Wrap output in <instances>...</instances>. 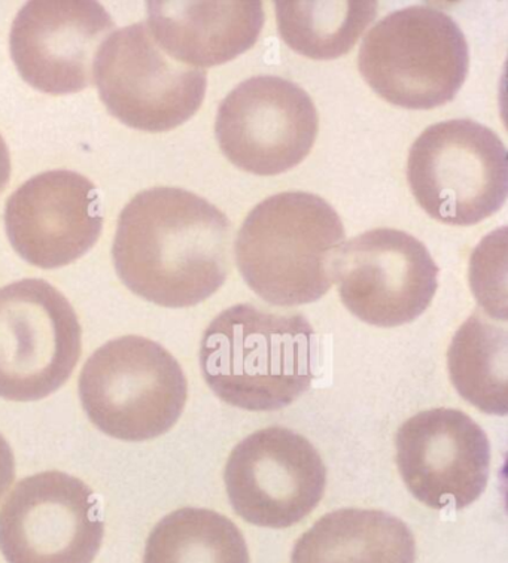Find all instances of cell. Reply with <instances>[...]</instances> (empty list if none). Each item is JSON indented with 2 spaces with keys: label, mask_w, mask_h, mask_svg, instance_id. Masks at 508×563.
Segmentation results:
<instances>
[{
  "label": "cell",
  "mask_w": 508,
  "mask_h": 563,
  "mask_svg": "<svg viewBox=\"0 0 508 563\" xmlns=\"http://www.w3.org/2000/svg\"><path fill=\"white\" fill-rule=\"evenodd\" d=\"M396 448L407 489L435 510L472 506L488 485V435L460 410L432 409L413 416L398 430Z\"/></svg>",
  "instance_id": "obj_13"
},
{
  "label": "cell",
  "mask_w": 508,
  "mask_h": 563,
  "mask_svg": "<svg viewBox=\"0 0 508 563\" xmlns=\"http://www.w3.org/2000/svg\"><path fill=\"white\" fill-rule=\"evenodd\" d=\"M103 536L95 492L66 473L23 478L0 510V552L8 563H92Z\"/></svg>",
  "instance_id": "obj_9"
},
{
  "label": "cell",
  "mask_w": 508,
  "mask_h": 563,
  "mask_svg": "<svg viewBox=\"0 0 508 563\" xmlns=\"http://www.w3.org/2000/svg\"><path fill=\"white\" fill-rule=\"evenodd\" d=\"M333 280L351 313L368 325H406L430 308L439 267L422 242L401 230H369L344 242Z\"/></svg>",
  "instance_id": "obj_10"
},
{
  "label": "cell",
  "mask_w": 508,
  "mask_h": 563,
  "mask_svg": "<svg viewBox=\"0 0 508 563\" xmlns=\"http://www.w3.org/2000/svg\"><path fill=\"white\" fill-rule=\"evenodd\" d=\"M360 73L389 103L432 109L455 99L470 69L467 40L434 7H409L382 19L361 44Z\"/></svg>",
  "instance_id": "obj_5"
},
{
  "label": "cell",
  "mask_w": 508,
  "mask_h": 563,
  "mask_svg": "<svg viewBox=\"0 0 508 563\" xmlns=\"http://www.w3.org/2000/svg\"><path fill=\"white\" fill-rule=\"evenodd\" d=\"M231 507L246 522L284 529L321 503L327 468L317 449L287 428H266L236 445L225 466Z\"/></svg>",
  "instance_id": "obj_12"
},
{
  "label": "cell",
  "mask_w": 508,
  "mask_h": 563,
  "mask_svg": "<svg viewBox=\"0 0 508 563\" xmlns=\"http://www.w3.org/2000/svg\"><path fill=\"white\" fill-rule=\"evenodd\" d=\"M11 176V157L10 150L3 141L2 134H0V195L5 190L8 180Z\"/></svg>",
  "instance_id": "obj_22"
},
{
  "label": "cell",
  "mask_w": 508,
  "mask_h": 563,
  "mask_svg": "<svg viewBox=\"0 0 508 563\" xmlns=\"http://www.w3.org/2000/svg\"><path fill=\"white\" fill-rule=\"evenodd\" d=\"M231 222L183 188L139 192L119 218L113 266L125 287L163 308H191L225 284Z\"/></svg>",
  "instance_id": "obj_1"
},
{
  "label": "cell",
  "mask_w": 508,
  "mask_h": 563,
  "mask_svg": "<svg viewBox=\"0 0 508 563\" xmlns=\"http://www.w3.org/2000/svg\"><path fill=\"white\" fill-rule=\"evenodd\" d=\"M449 372L457 393L488 415L508 413V334L506 327L474 312L449 349Z\"/></svg>",
  "instance_id": "obj_18"
},
{
  "label": "cell",
  "mask_w": 508,
  "mask_h": 563,
  "mask_svg": "<svg viewBox=\"0 0 508 563\" xmlns=\"http://www.w3.org/2000/svg\"><path fill=\"white\" fill-rule=\"evenodd\" d=\"M407 180L416 201L434 220L477 224L506 203L507 150L494 130L476 121H443L411 145Z\"/></svg>",
  "instance_id": "obj_6"
},
{
  "label": "cell",
  "mask_w": 508,
  "mask_h": 563,
  "mask_svg": "<svg viewBox=\"0 0 508 563\" xmlns=\"http://www.w3.org/2000/svg\"><path fill=\"white\" fill-rule=\"evenodd\" d=\"M144 563H250L236 525L208 508H180L146 540Z\"/></svg>",
  "instance_id": "obj_20"
},
{
  "label": "cell",
  "mask_w": 508,
  "mask_h": 563,
  "mask_svg": "<svg viewBox=\"0 0 508 563\" xmlns=\"http://www.w3.org/2000/svg\"><path fill=\"white\" fill-rule=\"evenodd\" d=\"M5 229L16 254L32 266H69L102 234L98 188L73 170L33 176L8 199Z\"/></svg>",
  "instance_id": "obj_14"
},
{
  "label": "cell",
  "mask_w": 508,
  "mask_h": 563,
  "mask_svg": "<svg viewBox=\"0 0 508 563\" xmlns=\"http://www.w3.org/2000/svg\"><path fill=\"white\" fill-rule=\"evenodd\" d=\"M78 393L92 426L112 439L139 443L175 427L188 384L162 344L125 335L104 343L86 361Z\"/></svg>",
  "instance_id": "obj_4"
},
{
  "label": "cell",
  "mask_w": 508,
  "mask_h": 563,
  "mask_svg": "<svg viewBox=\"0 0 508 563\" xmlns=\"http://www.w3.org/2000/svg\"><path fill=\"white\" fill-rule=\"evenodd\" d=\"M319 117L308 92L289 79L258 75L239 84L218 108L216 134L225 157L259 176L298 166L317 141Z\"/></svg>",
  "instance_id": "obj_11"
},
{
  "label": "cell",
  "mask_w": 508,
  "mask_h": 563,
  "mask_svg": "<svg viewBox=\"0 0 508 563\" xmlns=\"http://www.w3.org/2000/svg\"><path fill=\"white\" fill-rule=\"evenodd\" d=\"M15 478V461L11 445L0 432V499L10 490Z\"/></svg>",
  "instance_id": "obj_21"
},
{
  "label": "cell",
  "mask_w": 508,
  "mask_h": 563,
  "mask_svg": "<svg viewBox=\"0 0 508 563\" xmlns=\"http://www.w3.org/2000/svg\"><path fill=\"white\" fill-rule=\"evenodd\" d=\"M81 347L77 313L52 284L23 279L0 288V397H49L73 376Z\"/></svg>",
  "instance_id": "obj_7"
},
{
  "label": "cell",
  "mask_w": 508,
  "mask_h": 563,
  "mask_svg": "<svg viewBox=\"0 0 508 563\" xmlns=\"http://www.w3.org/2000/svg\"><path fill=\"white\" fill-rule=\"evenodd\" d=\"M343 243V222L333 206L310 192L288 191L251 210L234 252L252 291L277 308H294L329 292Z\"/></svg>",
  "instance_id": "obj_3"
},
{
  "label": "cell",
  "mask_w": 508,
  "mask_h": 563,
  "mask_svg": "<svg viewBox=\"0 0 508 563\" xmlns=\"http://www.w3.org/2000/svg\"><path fill=\"white\" fill-rule=\"evenodd\" d=\"M96 86L108 111L144 132H169L187 123L203 103L208 74L165 52L146 23L113 32L95 60Z\"/></svg>",
  "instance_id": "obj_8"
},
{
  "label": "cell",
  "mask_w": 508,
  "mask_h": 563,
  "mask_svg": "<svg viewBox=\"0 0 508 563\" xmlns=\"http://www.w3.org/2000/svg\"><path fill=\"white\" fill-rule=\"evenodd\" d=\"M263 2H150L155 42L175 60L205 69L246 53L263 31Z\"/></svg>",
  "instance_id": "obj_16"
},
{
  "label": "cell",
  "mask_w": 508,
  "mask_h": 563,
  "mask_svg": "<svg viewBox=\"0 0 508 563\" xmlns=\"http://www.w3.org/2000/svg\"><path fill=\"white\" fill-rule=\"evenodd\" d=\"M318 335L300 313H273L238 305L206 328L200 367L206 384L227 405L276 411L310 388Z\"/></svg>",
  "instance_id": "obj_2"
},
{
  "label": "cell",
  "mask_w": 508,
  "mask_h": 563,
  "mask_svg": "<svg viewBox=\"0 0 508 563\" xmlns=\"http://www.w3.org/2000/svg\"><path fill=\"white\" fill-rule=\"evenodd\" d=\"M115 23L98 2H31L12 24V60L24 81L48 95L90 87L100 45Z\"/></svg>",
  "instance_id": "obj_15"
},
{
  "label": "cell",
  "mask_w": 508,
  "mask_h": 563,
  "mask_svg": "<svg viewBox=\"0 0 508 563\" xmlns=\"http://www.w3.org/2000/svg\"><path fill=\"white\" fill-rule=\"evenodd\" d=\"M413 533L380 510L344 508L298 538L291 563H415Z\"/></svg>",
  "instance_id": "obj_17"
},
{
  "label": "cell",
  "mask_w": 508,
  "mask_h": 563,
  "mask_svg": "<svg viewBox=\"0 0 508 563\" xmlns=\"http://www.w3.org/2000/svg\"><path fill=\"white\" fill-rule=\"evenodd\" d=\"M377 2H275L277 29L294 52L333 60L351 52L376 19Z\"/></svg>",
  "instance_id": "obj_19"
}]
</instances>
